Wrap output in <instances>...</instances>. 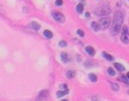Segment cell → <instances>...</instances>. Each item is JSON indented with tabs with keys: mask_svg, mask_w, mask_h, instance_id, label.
<instances>
[{
	"mask_svg": "<svg viewBox=\"0 0 129 101\" xmlns=\"http://www.w3.org/2000/svg\"><path fill=\"white\" fill-rule=\"evenodd\" d=\"M124 22V16L122 12L120 11H116L114 12L113 21L111 24V35H117L119 32L121 31L122 24Z\"/></svg>",
	"mask_w": 129,
	"mask_h": 101,
	"instance_id": "cell-1",
	"label": "cell"
},
{
	"mask_svg": "<svg viewBox=\"0 0 129 101\" xmlns=\"http://www.w3.org/2000/svg\"><path fill=\"white\" fill-rule=\"evenodd\" d=\"M111 12V9L108 4H102L94 10V14L97 17H105L109 15Z\"/></svg>",
	"mask_w": 129,
	"mask_h": 101,
	"instance_id": "cell-2",
	"label": "cell"
},
{
	"mask_svg": "<svg viewBox=\"0 0 129 101\" xmlns=\"http://www.w3.org/2000/svg\"><path fill=\"white\" fill-rule=\"evenodd\" d=\"M99 26H100V29L101 30H104V29H107L111 24V19L109 17H102L101 19H99Z\"/></svg>",
	"mask_w": 129,
	"mask_h": 101,
	"instance_id": "cell-3",
	"label": "cell"
},
{
	"mask_svg": "<svg viewBox=\"0 0 129 101\" xmlns=\"http://www.w3.org/2000/svg\"><path fill=\"white\" fill-rule=\"evenodd\" d=\"M128 29L126 25L124 26L123 29H122V32H121V41L123 42L124 44H128L129 42V38H128Z\"/></svg>",
	"mask_w": 129,
	"mask_h": 101,
	"instance_id": "cell-4",
	"label": "cell"
},
{
	"mask_svg": "<svg viewBox=\"0 0 129 101\" xmlns=\"http://www.w3.org/2000/svg\"><path fill=\"white\" fill-rule=\"evenodd\" d=\"M52 16H53V17H54V19H55V20L58 23H64L65 20L64 16L59 12H54L52 13Z\"/></svg>",
	"mask_w": 129,
	"mask_h": 101,
	"instance_id": "cell-5",
	"label": "cell"
},
{
	"mask_svg": "<svg viewBox=\"0 0 129 101\" xmlns=\"http://www.w3.org/2000/svg\"><path fill=\"white\" fill-rule=\"evenodd\" d=\"M47 93H48L47 90L41 91V92L39 93V96H38L37 100H43V99H45L46 97H47Z\"/></svg>",
	"mask_w": 129,
	"mask_h": 101,
	"instance_id": "cell-6",
	"label": "cell"
},
{
	"mask_svg": "<svg viewBox=\"0 0 129 101\" xmlns=\"http://www.w3.org/2000/svg\"><path fill=\"white\" fill-rule=\"evenodd\" d=\"M86 51H87V53L90 55V56H94V55L95 54L94 49L91 46H88V47L86 48Z\"/></svg>",
	"mask_w": 129,
	"mask_h": 101,
	"instance_id": "cell-7",
	"label": "cell"
},
{
	"mask_svg": "<svg viewBox=\"0 0 129 101\" xmlns=\"http://www.w3.org/2000/svg\"><path fill=\"white\" fill-rule=\"evenodd\" d=\"M114 67L117 68V70L119 71H124L125 70V68L123 65H121L120 63H114Z\"/></svg>",
	"mask_w": 129,
	"mask_h": 101,
	"instance_id": "cell-8",
	"label": "cell"
},
{
	"mask_svg": "<svg viewBox=\"0 0 129 101\" xmlns=\"http://www.w3.org/2000/svg\"><path fill=\"white\" fill-rule=\"evenodd\" d=\"M91 27L95 32H97L100 30V26H99V24L97 22H92L91 23Z\"/></svg>",
	"mask_w": 129,
	"mask_h": 101,
	"instance_id": "cell-9",
	"label": "cell"
},
{
	"mask_svg": "<svg viewBox=\"0 0 129 101\" xmlns=\"http://www.w3.org/2000/svg\"><path fill=\"white\" fill-rule=\"evenodd\" d=\"M30 27L35 30H38L40 29V25H39L38 23H36V22H32L30 24Z\"/></svg>",
	"mask_w": 129,
	"mask_h": 101,
	"instance_id": "cell-10",
	"label": "cell"
},
{
	"mask_svg": "<svg viewBox=\"0 0 129 101\" xmlns=\"http://www.w3.org/2000/svg\"><path fill=\"white\" fill-rule=\"evenodd\" d=\"M68 93H69V89H64V91H59V92H57V97H59V98H60V97L65 96L66 94H67Z\"/></svg>",
	"mask_w": 129,
	"mask_h": 101,
	"instance_id": "cell-11",
	"label": "cell"
},
{
	"mask_svg": "<svg viewBox=\"0 0 129 101\" xmlns=\"http://www.w3.org/2000/svg\"><path fill=\"white\" fill-rule=\"evenodd\" d=\"M118 79L119 81H121V82H122V83H126V84H129L128 79L127 78V76H124V75H121V76L119 77Z\"/></svg>",
	"mask_w": 129,
	"mask_h": 101,
	"instance_id": "cell-12",
	"label": "cell"
},
{
	"mask_svg": "<svg viewBox=\"0 0 129 101\" xmlns=\"http://www.w3.org/2000/svg\"><path fill=\"white\" fill-rule=\"evenodd\" d=\"M102 55H103V57L104 58H106L108 61H114V58H113V56H111V54H108V53H106V52H103L102 53Z\"/></svg>",
	"mask_w": 129,
	"mask_h": 101,
	"instance_id": "cell-13",
	"label": "cell"
},
{
	"mask_svg": "<svg viewBox=\"0 0 129 101\" xmlns=\"http://www.w3.org/2000/svg\"><path fill=\"white\" fill-rule=\"evenodd\" d=\"M43 35H44L47 38H48V39H51V38L53 37V33H52L50 30H44Z\"/></svg>",
	"mask_w": 129,
	"mask_h": 101,
	"instance_id": "cell-14",
	"label": "cell"
},
{
	"mask_svg": "<svg viewBox=\"0 0 129 101\" xmlns=\"http://www.w3.org/2000/svg\"><path fill=\"white\" fill-rule=\"evenodd\" d=\"M76 10H77V12H78V13H82L83 11H84V6H83L81 3H80V4H78L77 6V8H76Z\"/></svg>",
	"mask_w": 129,
	"mask_h": 101,
	"instance_id": "cell-15",
	"label": "cell"
},
{
	"mask_svg": "<svg viewBox=\"0 0 129 101\" xmlns=\"http://www.w3.org/2000/svg\"><path fill=\"white\" fill-rule=\"evenodd\" d=\"M60 58H61V60L64 63H67V60H68V56L67 54L66 53H62L60 54Z\"/></svg>",
	"mask_w": 129,
	"mask_h": 101,
	"instance_id": "cell-16",
	"label": "cell"
},
{
	"mask_svg": "<svg viewBox=\"0 0 129 101\" xmlns=\"http://www.w3.org/2000/svg\"><path fill=\"white\" fill-rule=\"evenodd\" d=\"M89 79H90V80L91 81L92 83L97 82V76H96V75L94 74V73H91L90 75H89Z\"/></svg>",
	"mask_w": 129,
	"mask_h": 101,
	"instance_id": "cell-17",
	"label": "cell"
},
{
	"mask_svg": "<svg viewBox=\"0 0 129 101\" xmlns=\"http://www.w3.org/2000/svg\"><path fill=\"white\" fill-rule=\"evenodd\" d=\"M111 89H113L114 91H115V92H117V91L119 90V86H118V85L116 84V83H111Z\"/></svg>",
	"mask_w": 129,
	"mask_h": 101,
	"instance_id": "cell-18",
	"label": "cell"
},
{
	"mask_svg": "<svg viewBox=\"0 0 129 101\" xmlns=\"http://www.w3.org/2000/svg\"><path fill=\"white\" fill-rule=\"evenodd\" d=\"M67 76L69 79H72L75 76V72L74 71H68L67 72Z\"/></svg>",
	"mask_w": 129,
	"mask_h": 101,
	"instance_id": "cell-19",
	"label": "cell"
},
{
	"mask_svg": "<svg viewBox=\"0 0 129 101\" xmlns=\"http://www.w3.org/2000/svg\"><path fill=\"white\" fill-rule=\"evenodd\" d=\"M108 73L111 76H114V75H115V71H114L113 68H108Z\"/></svg>",
	"mask_w": 129,
	"mask_h": 101,
	"instance_id": "cell-20",
	"label": "cell"
},
{
	"mask_svg": "<svg viewBox=\"0 0 129 101\" xmlns=\"http://www.w3.org/2000/svg\"><path fill=\"white\" fill-rule=\"evenodd\" d=\"M59 46L60 48H64L67 46V42L65 41H60L59 42Z\"/></svg>",
	"mask_w": 129,
	"mask_h": 101,
	"instance_id": "cell-21",
	"label": "cell"
},
{
	"mask_svg": "<svg viewBox=\"0 0 129 101\" xmlns=\"http://www.w3.org/2000/svg\"><path fill=\"white\" fill-rule=\"evenodd\" d=\"M77 34H78L79 36H80V37H84V31H83V30H77Z\"/></svg>",
	"mask_w": 129,
	"mask_h": 101,
	"instance_id": "cell-22",
	"label": "cell"
},
{
	"mask_svg": "<svg viewBox=\"0 0 129 101\" xmlns=\"http://www.w3.org/2000/svg\"><path fill=\"white\" fill-rule=\"evenodd\" d=\"M63 3H64L63 2V0H57V1H56V5L58 6H62Z\"/></svg>",
	"mask_w": 129,
	"mask_h": 101,
	"instance_id": "cell-23",
	"label": "cell"
},
{
	"mask_svg": "<svg viewBox=\"0 0 129 101\" xmlns=\"http://www.w3.org/2000/svg\"><path fill=\"white\" fill-rule=\"evenodd\" d=\"M61 87L63 88V89H67V85H66V84H63L62 85V86H61Z\"/></svg>",
	"mask_w": 129,
	"mask_h": 101,
	"instance_id": "cell-24",
	"label": "cell"
},
{
	"mask_svg": "<svg viewBox=\"0 0 129 101\" xmlns=\"http://www.w3.org/2000/svg\"><path fill=\"white\" fill-rule=\"evenodd\" d=\"M85 17H90V13H89L88 12H86V14H85Z\"/></svg>",
	"mask_w": 129,
	"mask_h": 101,
	"instance_id": "cell-25",
	"label": "cell"
},
{
	"mask_svg": "<svg viewBox=\"0 0 129 101\" xmlns=\"http://www.w3.org/2000/svg\"><path fill=\"white\" fill-rule=\"evenodd\" d=\"M127 76V78H128V80H129V71H128V72L127 73V76Z\"/></svg>",
	"mask_w": 129,
	"mask_h": 101,
	"instance_id": "cell-26",
	"label": "cell"
},
{
	"mask_svg": "<svg viewBox=\"0 0 129 101\" xmlns=\"http://www.w3.org/2000/svg\"><path fill=\"white\" fill-rule=\"evenodd\" d=\"M79 1H84V0H79Z\"/></svg>",
	"mask_w": 129,
	"mask_h": 101,
	"instance_id": "cell-27",
	"label": "cell"
}]
</instances>
